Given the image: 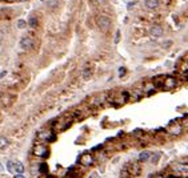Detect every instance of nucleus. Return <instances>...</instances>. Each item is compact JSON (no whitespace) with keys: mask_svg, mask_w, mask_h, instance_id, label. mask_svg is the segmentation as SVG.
I'll list each match as a JSON object with an SVG mask.
<instances>
[{"mask_svg":"<svg viewBox=\"0 0 188 178\" xmlns=\"http://www.w3.org/2000/svg\"><path fill=\"white\" fill-rule=\"evenodd\" d=\"M144 3H146V7L148 9H156L157 7H159V4H160L159 0H146Z\"/></svg>","mask_w":188,"mask_h":178,"instance_id":"obj_9","label":"nucleus"},{"mask_svg":"<svg viewBox=\"0 0 188 178\" xmlns=\"http://www.w3.org/2000/svg\"><path fill=\"white\" fill-rule=\"evenodd\" d=\"M4 173H6V167H4V165L0 162V176H3Z\"/></svg>","mask_w":188,"mask_h":178,"instance_id":"obj_20","label":"nucleus"},{"mask_svg":"<svg viewBox=\"0 0 188 178\" xmlns=\"http://www.w3.org/2000/svg\"><path fill=\"white\" fill-rule=\"evenodd\" d=\"M119 36H120V32L117 31V32H116V39H115V43H117V41H119Z\"/></svg>","mask_w":188,"mask_h":178,"instance_id":"obj_24","label":"nucleus"},{"mask_svg":"<svg viewBox=\"0 0 188 178\" xmlns=\"http://www.w3.org/2000/svg\"><path fill=\"white\" fill-rule=\"evenodd\" d=\"M170 133H171V134H180V133H181V126L180 125H172L170 128Z\"/></svg>","mask_w":188,"mask_h":178,"instance_id":"obj_11","label":"nucleus"},{"mask_svg":"<svg viewBox=\"0 0 188 178\" xmlns=\"http://www.w3.org/2000/svg\"><path fill=\"white\" fill-rule=\"evenodd\" d=\"M175 84H176L175 78L168 77L167 80H166V82H164V85H166V88H174V87H175Z\"/></svg>","mask_w":188,"mask_h":178,"instance_id":"obj_13","label":"nucleus"},{"mask_svg":"<svg viewBox=\"0 0 188 178\" xmlns=\"http://www.w3.org/2000/svg\"><path fill=\"white\" fill-rule=\"evenodd\" d=\"M33 154H35L36 157H47L48 156V148L44 146V145H36L35 148H33Z\"/></svg>","mask_w":188,"mask_h":178,"instance_id":"obj_2","label":"nucleus"},{"mask_svg":"<svg viewBox=\"0 0 188 178\" xmlns=\"http://www.w3.org/2000/svg\"><path fill=\"white\" fill-rule=\"evenodd\" d=\"M163 33H164V31H163V28H161L160 26H153V27L150 29V35H151L152 37H155V39L161 37Z\"/></svg>","mask_w":188,"mask_h":178,"instance_id":"obj_6","label":"nucleus"},{"mask_svg":"<svg viewBox=\"0 0 188 178\" xmlns=\"http://www.w3.org/2000/svg\"><path fill=\"white\" fill-rule=\"evenodd\" d=\"M7 169H8L9 173H13V171H12V161H8V162H7Z\"/></svg>","mask_w":188,"mask_h":178,"instance_id":"obj_19","label":"nucleus"},{"mask_svg":"<svg viewBox=\"0 0 188 178\" xmlns=\"http://www.w3.org/2000/svg\"><path fill=\"white\" fill-rule=\"evenodd\" d=\"M8 144H9V141L6 137H0V149H6L8 146Z\"/></svg>","mask_w":188,"mask_h":178,"instance_id":"obj_15","label":"nucleus"},{"mask_svg":"<svg viewBox=\"0 0 188 178\" xmlns=\"http://www.w3.org/2000/svg\"><path fill=\"white\" fill-rule=\"evenodd\" d=\"M156 178H164V177H163V176H159V177H156Z\"/></svg>","mask_w":188,"mask_h":178,"instance_id":"obj_28","label":"nucleus"},{"mask_svg":"<svg viewBox=\"0 0 188 178\" xmlns=\"http://www.w3.org/2000/svg\"><path fill=\"white\" fill-rule=\"evenodd\" d=\"M3 39H4V32L2 31V29H0V41H2Z\"/></svg>","mask_w":188,"mask_h":178,"instance_id":"obj_23","label":"nucleus"},{"mask_svg":"<svg viewBox=\"0 0 188 178\" xmlns=\"http://www.w3.org/2000/svg\"><path fill=\"white\" fill-rule=\"evenodd\" d=\"M7 75V71H3V72H0V78H3L4 76Z\"/></svg>","mask_w":188,"mask_h":178,"instance_id":"obj_22","label":"nucleus"},{"mask_svg":"<svg viewBox=\"0 0 188 178\" xmlns=\"http://www.w3.org/2000/svg\"><path fill=\"white\" fill-rule=\"evenodd\" d=\"M174 167H175V170H177V171L188 174V165H186V164H176Z\"/></svg>","mask_w":188,"mask_h":178,"instance_id":"obj_10","label":"nucleus"},{"mask_svg":"<svg viewBox=\"0 0 188 178\" xmlns=\"http://www.w3.org/2000/svg\"><path fill=\"white\" fill-rule=\"evenodd\" d=\"M16 2H27V0H16Z\"/></svg>","mask_w":188,"mask_h":178,"instance_id":"obj_27","label":"nucleus"},{"mask_svg":"<svg viewBox=\"0 0 188 178\" xmlns=\"http://www.w3.org/2000/svg\"><path fill=\"white\" fill-rule=\"evenodd\" d=\"M15 178H26V177H24L23 174H16V176H15Z\"/></svg>","mask_w":188,"mask_h":178,"instance_id":"obj_25","label":"nucleus"},{"mask_svg":"<svg viewBox=\"0 0 188 178\" xmlns=\"http://www.w3.org/2000/svg\"><path fill=\"white\" fill-rule=\"evenodd\" d=\"M27 24L29 27H32V28H35L36 26H37V19L35 17V16H31L28 19V21H27Z\"/></svg>","mask_w":188,"mask_h":178,"instance_id":"obj_14","label":"nucleus"},{"mask_svg":"<svg viewBox=\"0 0 188 178\" xmlns=\"http://www.w3.org/2000/svg\"><path fill=\"white\" fill-rule=\"evenodd\" d=\"M24 170H26V167H24V165L22 164L20 161H12V171L16 173V174H23Z\"/></svg>","mask_w":188,"mask_h":178,"instance_id":"obj_3","label":"nucleus"},{"mask_svg":"<svg viewBox=\"0 0 188 178\" xmlns=\"http://www.w3.org/2000/svg\"><path fill=\"white\" fill-rule=\"evenodd\" d=\"M82 76H83L84 80H90L91 76H92L91 69H90V68H84V71H83V73H82Z\"/></svg>","mask_w":188,"mask_h":178,"instance_id":"obj_12","label":"nucleus"},{"mask_svg":"<svg viewBox=\"0 0 188 178\" xmlns=\"http://www.w3.org/2000/svg\"><path fill=\"white\" fill-rule=\"evenodd\" d=\"M39 170H42V171H44V173H47V171H48V166H47V164H40V165H39Z\"/></svg>","mask_w":188,"mask_h":178,"instance_id":"obj_18","label":"nucleus"},{"mask_svg":"<svg viewBox=\"0 0 188 178\" xmlns=\"http://www.w3.org/2000/svg\"><path fill=\"white\" fill-rule=\"evenodd\" d=\"M80 164L83 165V166H91L92 164H93V157L90 154V153H86V154H83L82 157H80Z\"/></svg>","mask_w":188,"mask_h":178,"instance_id":"obj_4","label":"nucleus"},{"mask_svg":"<svg viewBox=\"0 0 188 178\" xmlns=\"http://www.w3.org/2000/svg\"><path fill=\"white\" fill-rule=\"evenodd\" d=\"M17 27L20 28V29L26 28V27H27V21H26V20H19V21H17Z\"/></svg>","mask_w":188,"mask_h":178,"instance_id":"obj_17","label":"nucleus"},{"mask_svg":"<svg viewBox=\"0 0 188 178\" xmlns=\"http://www.w3.org/2000/svg\"><path fill=\"white\" fill-rule=\"evenodd\" d=\"M96 23H97V27L100 28L103 32L108 31V29H110V27H111V19L107 17V16H99L97 20H96Z\"/></svg>","mask_w":188,"mask_h":178,"instance_id":"obj_1","label":"nucleus"},{"mask_svg":"<svg viewBox=\"0 0 188 178\" xmlns=\"http://www.w3.org/2000/svg\"><path fill=\"white\" fill-rule=\"evenodd\" d=\"M53 137H55V136H53L49 130H43V132L39 133V138H42V140H46V141H48V140L53 141Z\"/></svg>","mask_w":188,"mask_h":178,"instance_id":"obj_7","label":"nucleus"},{"mask_svg":"<svg viewBox=\"0 0 188 178\" xmlns=\"http://www.w3.org/2000/svg\"><path fill=\"white\" fill-rule=\"evenodd\" d=\"M136 6V2H130V4H128V9H131L132 7Z\"/></svg>","mask_w":188,"mask_h":178,"instance_id":"obj_21","label":"nucleus"},{"mask_svg":"<svg viewBox=\"0 0 188 178\" xmlns=\"http://www.w3.org/2000/svg\"><path fill=\"white\" fill-rule=\"evenodd\" d=\"M32 45H33V40L31 37H23L20 40V47L24 51H29L32 48Z\"/></svg>","mask_w":188,"mask_h":178,"instance_id":"obj_5","label":"nucleus"},{"mask_svg":"<svg viewBox=\"0 0 188 178\" xmlns=\"http://www.w3.org/2000/svg\"><path fill=\"white\" fill-rule=\"evenodd\" d=\"M31 174H32V177H37L39 174H40V170H39V166L37 165H33L31 167Z\"/></svg>","mask_w":188,"mask_h":178,"instance_id":"obj_16","label":"nucleus"},{"mask_svg":"<svg viewBox=\"0 0 188 178\" xmlns=\"http://www.w3.org/2000/svg\"><path fill=\"white\" fill-rule=\"evenodd\" d=\"M97 2H99V3H103V2H106V0H97Z\"/></svg>","mask_w":188,"mask_h":178,"instance_id":"obj_26","label":"nucleus"},{"mask_svg":"<svg viewBox=\"0 0 188 178\" xmlns=\"http://www.w3.org/2000/svg\"><path fill=\"white\" fill-rule=\"evenodd\" d=\"M151 156H152V153L148 152V150L141 152L140 154H139V162H147V161H150Z\"/></svg>","mask_w":188,"mask_h":178,"instance_id":"obj_8","label":"nucleus"}]
</instances>
